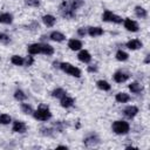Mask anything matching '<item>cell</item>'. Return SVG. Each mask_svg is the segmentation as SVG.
Segmentation results:
<instances>
[{
    "label": "cell",
    "mask_w": 150,
    "mask_h": 150,
    "mask_svg": "<svg viewBox=\"0 0 150 150\" xmlns=\"http://www.w3.org/2000/svg\"><path fill=\"white\" fill-rule=\"evenodd\" d=\"M116 59L118 60V61H127L128 59H129V55H128V53H125L124 50H117V53H116Z\"/></svg>",
    "instance_id": "obj_28"
},
{
    "label": "cell",
    "mask_w": 150,
    "mask_h": 150,
    "mask_svg": "<svg viewBox=\"0 0 150 150\" xmlns=\"http://www.w3.org/2000/svg\"><path fill=\"white\" fill-rule=\"evenodd\" d=\"M102 20L103 21H107V22H114V23H122L123 19L116 14H114L109 9H105L102 14Z\"/></svg>",
    "instance_id": "obj_4"
},
{
    "label": "cell",
    "mask_w": 150,
    "mask_h": 150,
    "mask_svg": "<svg viewBox=\"0 0 150 150\" xmlns=\"http://www.w3.org/2000/svg\"><path fill=\"white\" fill-rule=\"evenodd\" d=\"M11 62H12L13 64H15V66H22V64L25 63V59H22V57L19 56V55H13V56L11 57Z\"/></svg>",
    "instance_id": "obj_26"
},
{
    "label": "cell",
    "mask_w": 150,
    "mask_h": 150,
    "mask_svg": "<svg viewBox=\"0 0 150 150\" xmlns=\"http://www.w3.org/2000/svg\"><path fill=\"white\" fill-rule=\"evenodd\" d=\"M11 121H12V118H11L9 115H7V114H1L0 115V124L6 125V124H9Z\"/></svg>",
    "instance_id": "obj_30"
},
{
    "label": "cell",
    "mask_w": 150,
    "mask_h": 150,
    "mask_svg": "<svg viewBox=\"0 0 150 150\" xmlns=\"http://www.w3.org/2000/svg\"><path fill=\"white\" fill-rule=\"evenodd\" d=\"M64 95H67V93H66V90L62 89V88H56V89H54V90L52 91V96H53V97H56V98H61V97H63Z\"/></svg>",
    "instance_id": "obj_25"
},
{
    "label": "cell",
    "mask_w": 150,
    "mask_h": 150,
    "mask_svg": "<svg viewBox=\"0 0 150 150\" xmlns=\"http://www.w3.org/2000/svg\"><path fill=\"white\" fill-rule=\"evenodd\" d=\"M87 33H88L90 36H93V38L100 36V35L103 34V28H101V27H89Z\"/></svg>",
    "instance_id": "obj_18"
},
{
    "label": "cell",
    "mask_w": 150,
    "mask_h": 150,
    "mask_svg": "<svg viewBox=\"0 0 150 150\" xmlns=\"http://www.w3.org/2000/svg\"><path fill=\"white\" fill-rule=\"evenodd\" d=\"M97 87L101 89V90H104V91H108V90H110L111 89V86L107 82V81H104V80H100V81H97Z\"/></svg>",
    "instance_id": "obj_24"
},
{
    "label": "cell",
    "mask_w": 150,
    "mask_h": 150,
    "mask_svg": "<svg viewBox=\"0 0 150 150\" xmlns=\"http://www.w3.org/2000/svg\"><path fill=\"white\" fill-rule=\"evenodd\" d=\"M12 21H13L12 14H9V13H2V14H0V23L8 25V23H12Z\"/></svg>",
    "instance_id": "obj_22"
},
{
    "label": "cell",
    "mask_w": 150,
    "mask_h": 150,
    "mask_svg": "<svg viewBox=\"0 0 150 150\" xmlns=\"http://www.w3.org/2000/svg\"><path fill=\"white\" fill-rule=\"evenodd\" d=\"M14 98L18 100V101H20V102H22V101H25V100L27 98V95H26L22 90L18 89V90H15V93H14Z\"/></svg>",
    "instance_id": "obj_29"
},
{
    "label": "cell",
    "mask_w": 150,
    "mask_h": 150,
    "mask_svg": "<svg viewBox=\"0 0 150 150\" xmlns=\"http://www.w3.org/2000/svg\"><path fill=\"white\" fill-rule=\"evenodd\" d=\"M83 143H84V145H87V146H95L96 144L100 143V138L97 137V135L91 134V135L87 136V137L83 139Z\"/></svg>",
    "instance_id": "obj_7"
},
{
    "label": "cell",
    "mask_w": 150,
    "mask_h": 150,
    "mask_svg": "<svg viewBox=\"0 0 150 150\" xmlns=\"http://www.w3.org/2000/svg\"><path fill=\"white\" fill-rule=\"evenodd\" d=\"M128 79H129V75L125 74V73H123V71H116L114 74V81L117 82V83H123Z\"/></svg>",
    "instance_id": "obj_12"
},
{
    "label": "cell",
    "mask_w": 150,
    "mask_h": 150,
    "mask_svg": "<svg viewBox=\"0 0 150 150\" xmlns=\"http://www.w3.org/2000/svg\"><path fill=\"white\" fill-rule=\"evenodd\" d=\"M96 70H97V68L95 66H89L88 67V71H96Z\"/></svg>",
    "instance_id": "obj_37"
},
{
    "label": "cell",
    "mask_w": 150,
    "mask_h": 150,
    "mask_svg": "<svg viewBox=\"0 0 150 150\" xmlns=\"http://www.w3.org/2000/svg\"><path fill=\"white\" fill-rule=\"evenodd\" d=\"M149 60H150V55H146V57H145L144 62H145V63H149Z\"/></svg>",
    "instance_id": "obj_38"
},
{
    "label": "cell",
    "mask_w": 150,
    "mask_h": 150,
    "mask_svg": "<svg viewBox=\"0 0 150 150\" xmlns=\"http://www.w3.org/2000/svg\"><path fill=\"white\" fill-rule=\"evenodd\" d=\"M53 131H55V130L52 129V128H41V134L42 135H46V136H52L53 135Z\"/></svg>",
    "instance_id": "obj_33"
},
{
    "label": "cell",
    "mask_w": 150,
    "mask_h": 150,
    "mask_svg": "<svg viewBox=\"0 0 150 150\" xmlns=\"http://www.w3.org/2000/svg\"><path fill=\"white\" fill-rule=\"evenodd\" d=\"M77 59H79L81 62H83V63H89V62L91 61V55H90V53H89L88 50L83 49V50H81V52L79 53Z\"/></svg>",
    "instance_id": "obj_11"
},
{
    "label": "cell",
    "mask_w": 150,
    "mask_h": 150,
    "mask_svg": "<svg viewBox=\"0 0 150 150\" xmlns=\"http://www.w3.org/2000/svg\"><path fill=\"white\" fill-rule=\"evenodd\" d=\"M60 68L64 73H67L68 75H70V76H74V77H80L81 76V70L77 67H75V66H73V64H70L68 62L60 63Z\"/></svg>",
    "instance_id": "obj_3"
},
{
    "label": "cell",
    "mask_w": 150,
    "mask_h": 150,
    "mask_svg": "<svg viewBox=\"0 0 150 150\" xmlns=\"http://www.w3.org/2000/svg\"><path fill=\"white\" fill-rule=\"evenodd\" d=\"M0 42L7 45V43L11 42V38H9L7 34H5V33H0Z\"/></svg>",
    "instance_id": "obj_31"
},
{
    "label": "cell",
    "mask_w": 150,
    "mask_h": 150,
    "mask_svg": "<svg viewBox=\"0 0 150 150\" xmlns=\"http://www.w3.org/2000/svg\"><path fill=\"white\" fill-rule=\"evenodd\" d=\"M60 13L63 18H74L75 16V9H73L71 5L68 2H62L60 6Z\"/></svg>",
    "instance_id": "obj_5"
},
{
    "label": "cell",
    "mask_w": 150,
    "mask_h": 150,
    "mask_svg": "<svg viewBox=\"0 0 150 150\" xmlns=\"http://www.w3.org/2000/svg\"><path fill=\"white\" fill-rule=\"evenodd\" d=\"M115 100L118 103H125V102H129L130 101V96L127 93H118V94H116Z\"/></svg>",
    "instance_id": "obj_19"
},
{
    "label": "cell",
    "mask_w": 150,
    "mask_h": 150,
    "mask_svg": "<svg viewBox=\"0 0 150 150\" xmlns=\"http://www.w3.org/2000/svg\"><path fill=\"white\" fill-rule=\"evenodd\" d=\"M123 25H124V28L129 32H137L138 30V23L129 18H127L124 21H123Z\"/></svg>",
    "instance_id": "obj_6"
},
{
    "label": "cell",
    "mask_w": 150,
    "mask_h": 150,
    "mask_svg": "<svg viewBox=\"0 0 150 150\" xmlns=\"http://www.w3.org/2000/svg\"><path fill=\"white\" fill-rule=\"evenodd\" d=\"M127 47L129 49H131V50H136V49L142 47V42L138 39H132V40H129L127 42Z\"/></svg>",
    "instance_id": "obj_15"
},
{
    "label": "cell",
    "mask_w": 150,
    "mask_h": 150,
    "mask_svg": "<svg viewBox=\"0 0 150 150\" xmlns=\"http://www.w3.org/2000/svg\"><path fill=\"white\" fill-rule=\"evenodd\" d=\"M49 38H50L53 41H56V42H62V41L66 40V36H64L61 32H57V30L52 32L50 35H49Z\"/></svg>",
    "instance_id": "obj_16"
},
{
    "label": "cell",
    "mask_w": 150,
    "mask_h": 150,
    "mask_svg": "<svg viewBox=\"0 0 150 150\" xmlns=\"http://www.w3.org/2000/svg\"><path fill=\"white\" fill-rule=\"evenodd\" d=\"M135 14H136V16L139 18V19H145V18L148 16L146 9L143 8V7H141V6H136V7H135Z\"/></svg>",
    "instance_id": "obj_20"
},
{
    "label": "cell",
    "mask_w": 150,
    "mask_h": 150,
    "mask_svg": "<svg viewBox=\"0 0 150 150\" xmlns=\"http://www.w3.org/2000/svg\"><path fill=\"white\" fill-rule=\"evenodd\" d=\"M129 89H130V91L131 93H134V94H138V93H141L142 91V86L138 83V82H131L130 84H129Z\"/></svg>",
    "instance_id": "obj_23"
},
{
    "label": "cell",
    "mask_w": 150,
    "mask_h": 150,
    "mask_svg": "<svg viewBox=\"0 0 150 150\" xmlns=\"http://www.w3.org/2000/svg\"><path fill=\"white\" fill-rule=\"evenodd\" d=\"M33 62H34V59H33V56H27V59L25 60V63H26V66H32V64H33Z\"/></svg>",
    "instance_id": "obj_35"
},
{
    "label": "cell",
    "mask_w": 150,
    "mask_h": 150,
    "mask_svg": "<svg viewBox=\"0 0 150 150\" xmlns=\"http://www.w3.org/2000/svg\"><path fill=\"white\" fill-rule=\"evenodd\" d=\"M138 112V108L136 105H128L124 110H123V114L125 117L128 118H134Z\"/></svg>",
    "instance_id": "obj_8"
},
{
    "label": "cell",
    "mask_w": 150,
    "mask_h": 150,
    "mask_svg": "<svg viewBox=\"0 0 150 150\" xmlns=\"http://www.w3.org/2000/svg\"><path fill=\"white\" fill-rule=\"evenodd\" d=\"M20 108H21V110H22V112H23V114L29 115V114H33V112H34L33 107H32L30 104H28V103H21Z\"/></svg>",
    "instance_id": "obj_27"
},
{
    "label": "cell",
    "mask_w": 150,
    "mask_h": 150,
    "mask_svg": "<svg viewBox=\"0 0 150 150\" xmlns=\"http://www.w3.org/2000/svg\"><path fill=\"white\" fill-rule=\"evenodd\" d=\"M77 34H79L80 36H84V35L87 34V30H86L83 27H81V28H79V29H77Z\"/></svg>",
    "instance_id": "obj_36"
},
{
    "label": "cell",
    "mask_w": 150,
    "mask_h": 150,
    "mask_svg": "<svg viewBox=\"0 0 150 150\" xmlns=\"http://www.w3.org/2000/svg\"><path fill=\"white\" fill-rule=\"evenodd\" d=\"M111 129L115 134L117 135H125L129 132L130 130V125L128 122L123 121V120H118V121H115L111 125Z\"/></svg>",
    "instance_id": "obj_1"
},
{
    "label": "cell",
    "mask_w": 150,
    "mask_h": 150,
    "mask_svg": "<svg viewBox=\"0 0 150 150\" xmlns=\"http://www.w3.org/2000/svg\"><path fill=\"white\" fill-rule=\"evenodd\" d=\"M70 5H71L73 9H77L81 6H83V0H73V2Z\"/></svg>",
    "instance_id": "obj_32"
},
{
    "label": "cell",
    "mask_w": 150,
    "mask_h": 150,
    "mask_svg": "<svg viewBox=\"0 0 150 150\" xmlns=\"http://www.w3.org/2000/svg\"><path fill=\"white\" fill-rule=\"evenodd\" d=\"M12 130H13L14 132H20V134H22V132H25V131L27 130V125H26L25 122H22V121H15V122H13Z\"/></svg>",
    "instance_id": "obj_9"
},
{
    "label": "cell",
    "mask_w": 150,
    "mask_h": 150,
    "mask_svg": "<svg viewBox=\"0 0 150 150\" xmlns=\"http://www.w3.org/2000/svg\"><path fill=\"white\" fill-rule=\"evenodd\" d=\"M26 5L30 7H38L40 5V0H26Z\"/></svg>",
    "instance_id": "obj_34"
},
{
    "label": "cell",
    "mask_w": 150,
    "mask_h": 150,
    "mask_svg": "<svg viewBox=\"0 0 150 150\" xmlns=\"http://www.w3.org/2000/svg\"><path fill=\"white\" fill-rule=\"evenodd\" d=\"M42 22H43L47 27H53V26L55 25V22H56V19H55V16H53L52 14H46V15L42 16Z\"/></svg>",
    "instance_id": "obj_13"
},
{
    "label": "cell",
    "mask_w": 150,
    "mask_h": 150,
    "mask_svg": "<svg viewBox=\"0 0 150 150\" xmlns=\"http://www.w3.org/2000/svg\"><path fill=\"white\" fill-rule=\"evenodd\" d=\"M41 53L47 55V56L53 55L54 54V48L48 43H43V45H41Z\"/></svg>",
    "instance_id": "obj_21"
},
{
    "label": "cell",
    "mask_w": 150,
    "mask_h": 150,
    "mask_svg": "<svg viewBox=\"0 0 150 150\" xmlns=\"http://www.w3.org/2000/svg\"><path fill=\"white\" fill-rule=\"evenodd\" d=\"M60 103H61V107H63V108H70V107L74 105L75 101H74L73 97H70L68 95H64L63 97L60 98Z\"/></svg>",
    "instance_id": "obj_10"
},
{
    "label": "cell",
    "mask_w": 150,
    "mask_h": 150,
    "mask_svg": "<svg viewBox=\"0 0 150 150\" xmlns=\"http://www.w3.org/2000/svg\"><path fill=\"white\" fill-rule=\"evenodd\" d=\"M33 116L35 120H39V121H48L50 117H52V112L49 111V109L47 107H43L41 105L40 108H38L36 111L33 112Z\"/></svg>",
    "instance_id": "obj_2"
},
{
    "label": "cell",
    "mask_w": 150,
    "mask_h": 150,
    "mask_svg": "<svg viewBox=\"0 0 150 150\" xmlns=\"http://www.w3.org/2000/svg\"><path fill=\"white\" fill-rule=\"evenodd\" d=\"M57 149H67V146L66 145H59Z\"/></svg>",
    "instance_id": "obj_39"
},
{
    "label": "cell",
    "mask_w": 150,
    "mask_h": 150,
    "mask_svg": "<svg viewBox=\"0 0 150 150\" xmlns=\"http://www.w3.org/2000/svg\"><path fill=\"white\" fill-rule=\"evenodd\" d=\"M68 47L71 49V50H80L82 48V42L77 39H70L68 41Z\"/></svg>",
    "instance_id": "obj_14"
},
{
    "label": "cell",
    "mask_w": 150,
    "mask_h": 150,
    "mask_svg": "<svg viewBox=\"0 0 150 150\" xmlns=\"http://www.w3.org/2000/svg\"><path fill=\"white\" fill-rule=\"evenodd\" d=\"M28 53L30 55H36L41 53V43H32L28 46Z\"/></svg>",
    "instance_id": "obj_17"
}]
</instances>
